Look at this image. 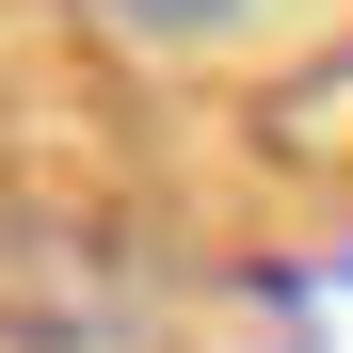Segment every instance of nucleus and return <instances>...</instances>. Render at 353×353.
Wrapping results in <instances>:
<instances>
[{"mask_svg":"<svg viewBox=\"0 0 353 353\" xmlns=\"http://www.w3.org/2000/svg\"><path fill=\"white\" fill-rule=\"evenodd\" d=\"M97 32H129V48H161V65H209V48H241L273 0H81Z\"/></svg>","mask_w":353,"mask_h":353,"instance_id":"nucleus-1","label":"nucleus"}]
</instances>
